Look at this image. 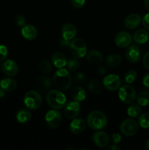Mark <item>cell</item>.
<instances>
[{
    "label": "cell",
    "mask_w": 149,
    "mask_h": 150,
    "mask_svg": "<svg viewBox=\"0 0 149 150\" xmlns=\"http://www.w3.org/2000/svg\"><path fill=\"white\" fill-rule=\"evenodd\" d=\"M53 83L57 89L66 91L71 87L72 79L67 69H58L53 76Z\"/></svg>",
    "instance_id": "cell-1"
},
{
    "label": "cell",
    "mask_w": 149,
    "mask_h": 150,
    "mask_svg": "<svg viewBox=\"0 0 149 150\" xmlns=\"http://www.w3.org/2000/svg\"><path fill=\"white\" fill-rule=\"evenodd\" d=\"M87 124L93 130H102L108 125V118L102 111H93L88 115Z\"/></svg>",
    "instance_id": "cell-2"
},
{
    "label": "cell",
    "mask_w": 149,
    "mask_h": 150,
    "mask_svg": "<svg viewBox=\"0 0 149 150\" xmlns=\"http://www.w3.org/2000/svg\"><path fill=\"white\" fill-rule=\"evenodd\" d=\"M46 100L51 108L57 110L63 108L67 102V98L61 90L52 89L47 93Z\"/></svg>",
    "instance_id": "cell-3"
},
{
    "label": "cell",
    "mask_w": 149,
    "mask_h": 150,
    "mask_svg": "<svg viewBox=\"0 0 149 150\" xmlns=\"http://www.w3.org/2000/svg\"><path fill=\"white\" fill-rule=\"evenodd\" d=\"M23 103L28 109L37 110L42 105V98L39 92L30 90L25 94L23 97Z\"/></svg>",
    "instance_id": "cell-4"
},
{
    "label": "cell",
    "mask_w": 149,
    "mask_h": 150,
    "mask_svg": "<svg viewBox=\"0 0 149 150\" xmlns=\"http://www.w3.org/2000/svg\"><path fill=\"white\" fill-rule=\"evenodd\" d=\"M70 49L72 54L77 59H81L84 57L87 52L86 42L81 38L73 39L70 42Z\"/></svg>",
    "instance_id": "cell-5"
},
{
    "label": "cell",
    "mask_w": 149,
    "mask_h": 150,
    "mask_svg": "<svg viewBox=\"0 0 149 150\" xmlns=\"http://www.w3.org/2000/svg\"><path fill=\"white\" fill-rule=\"evenodd\" d=\"M118 98L125 104H131L135 101L137 95L135 89L130 85H124L119 88Z\"/></svg>",
    "instance_id": "cell-6"
},
{
    "label": "cell",
    "mask_w": 149,
    "mask_h": 150,
    "mask_svg": "<svg viewBox=\"0 0 149 150\" xmlns=\"http://www.w3.org/2000/svg\"><path fill=\"white\" fill-rule=\"evenodd\" d=\"M139 129V124L133 119H127L120 125V130L127 136H134Z\"/></svg>",
    "instance_id": "cell-7"
},
{
    "label": "cell",
    "mask_w": 149,
    "mask_h": 150,
    "mask_svg": "<svg viewBox=\"0 0 149 150\" xmlns=\"http://www.w3.org/2000/svg\"><path fill=\"white\" fill-rule=\"evenodd\" d=\"M103 85L107 90L114 92L121 87V80L118 75L110 74L104 78Z\"/></svg>",
    "instance_id": "cell-8"
},
{
    "label": "cell",
    "mask_w": 149,
    "mask_h": 150,
    "mask_svg": "<svg viewBox=\"0 0 149 150\" xmlns=\"http://www.w3.org/2000/svg\"><path fill=\"white\" fill-rule=\"evenodd\" d=\"M45 122L51 128H56L61 121V114L56 109L50 110L45 114Z\"/></svg>",
    "instance_id": "cell-9"
},
{
    "label": "cell",
    "mask_w": 149,
    "mask_h": 150,
    "mask_svg": "<svg viewBox=\"0 0 149 150\" xmlns=\"http://www.w3.org/2000/svg\"><path fill=\"white\" fill-rule=\"evenodd\" d=\"M80 111V105L77 101H70L66 104L64 113L65 117L69 120H73L79 115Z\"/></svg>",
    "instance_id": "cell-10"
},
{
    "label": "cell",
    "mask_w": 149,
    "mask_h": 150,
    "mask_svg": "<svg viewBox=\"0 0 149 150\" xmlns=\"http://www.w3.org/2000/svg\"><path fill=\"white\" fill-rule=\"evenodd\" d=\"M3 73L9 77H14L18 73V66L13 59L4 60L1 66Z\"/></svg>",
    "instance_id": "cell-11"
},
{
    "label": "cell",
    "mask_w": 149,
    "mask_h": 150,
    "mask_svg": "<svg viewBox=\"0 0 149 150\" xmlns=\"http://www.w3.org/2000/svg\"><path fill=\"white\" fill-rule=\"evenodd\" d=\"M125 55L129 62L135 64L139 62L141 59V51L137 45H129L126 50Z\"/></svg>",
    "instance_id": "cell-12"
},
{
    "label": "cell",
    "mask_w": 149,
    "mask_h": 150,
    "mask_svg": "<svg viewBox=\"0 0 149 150\" xmlns=\"http://www.w3.org/2000/svg\"><path fill=\"white\" fill-rule=\"evenodd\" d=\"M132 38L131 35L127 32H119L115 37V43L119 48H127L130 45Z\"/></svg>",
    "instance_id": "cell-13"
},
{
    "label": "cell",
    "mask_w": 149,
    "mask_h": 150,
    "mask_svg": "<svg viewBox=\"0 0 149 150\" xmlns=\"http://www.w3.org/2000/svg\"><path fill=\"white\" fill-rule=\"evenodd\" d=\"M92 141L96 146L104 148L108 145L110 142V137L106 133L102 131H97L92 136Z\"/></svg>",
    "instance_id": "cell-14"
},
{
    "label": "cell",
    "mask_w": 149,
    "mask_h": 150,
    "mask_svg": "<svg viewBox=\"0 0 149 150\" xmlns=\"http://www.w3.org/2000/svg\"><path fill=\"white\" fill-rule=\"evenodd\" d=\"M53 81L49 76H42L37 79L36 81V87L38 92L40 93H45L48 92L52 86Z\"/></svg>",
    "instance_id": "cell-15"
},
{
    "label": "cell",
    "mask_w": 149,
    "mask_h": 150,
    "mask_svg": "<svg viewBox=\"0 0 149 150\" xmlns=\"http://www.w3.org/2000/svg\"><path fill=\"white\" fill-rule=\"evenodd\" d=\"M86 127V122L83 119L74 118L70 125V129L71 132L74 134H80L83 133Z\"/></svg>",
    "instance_id": "cell-16"
},
{
    "label": "cell",
    "mask_w": 149,
    "mask_h": 150,
    "mask_svg": "<svg viewBox=\"0 0 149 150\" xmlns=\"http://www.w3.org/2000/svg\"><path fill=\"white\" fill-rule=\"evenodd\" d=\"M142 22V18L140 15L133 13L129 15L124 20V25L127 29H134L140 26Z\"/></svg>",
    "instance_id": "cell-17"
},
{
    "label": "cell",
    "mask_w": 149,
    "mask_h": 150,
    "mask_svg": "<svg viewBox=\"0 0 149 150\" xmlns=\"http://www.w3.org/2000/svg\"><path fill=\"white\" fill-rule=\"evenodd\" d=\"M77 34V29L75 26L72 23H65L61 28V37L68 40H71Z\"/></svg>",
    "instance_id": "cell-18"
},
{
    "label": "cell",
    "mask_w": 149,
    "mask_h": 150,
    "mask_svg": "<svg viewBox=\"0 0 149 150\" xmlns=\"http://www.w3.org/2000/svg\"><path fill=\"white\" fill-rule=\"evenodd\" d=\"M21 35L27 40H34L37 36V30L33 25H25L21 29Z\"/></svg>",
    "instance_id": "cell-19"
},
{
    "label": "cell",
    "mask_w": 149,
    "mask_h": 150,
    "mask_svg": "<svg viewBox=\"0 0 149 150\" xmlns=\"http://www.w3.org/2000/svg\"><path fill=\"white\" fill-rule=\"evenodd\" d=\"M86 59L93 64H100L103 62V55L98 50H91L86 54Z\"/></svg>",
    "instance_id": "cell-20"
},
{
    "label": "cell",
    "mask_w": 149,
    "mask_h": 150,
    "mask_svg": "<svg viewBox=\"0 0 149 150\" xmlns=\"http://www.w3.org/2000/svg\"><path fill=\"white\" fill-rule=\"evenodd\" d=\"M51 61L54 67L56 68H63L67 65V59L64 54L60 52H56L51 57Z\"/></svg>",
    "instance_id": "cell-21"
},
{
    "label": "cell",
    "mask_w": 149,
    "mask_h": 150,
    "mask_svg": "<svg viewBox=\"0 0 149 150\" xmlns=\"http://www.w3.org/2000/svg\"><path fill=\"white\" fill-rule=\"evenodd\" d=\"M17 82L14 79L11 78H6L3 79L0 81V87L4 91V92H13L17 88Z\"/></svg>",
    "instance_id": "cell-22"
},
{
    "label": "cell",
    "mask_w": 149,
    "mask_h": 150,
    "mask_svg": "<svg viewBox=\"0 0 149 150\" xmlns=\"http://www.w3.org/2000/svg\"><path fill=\"white\" fill-rule=\"evenodd\" d=\"M149 39V34L145 29H140L136 31L133 35V40L137 44H144Z\"/></svg>",
    "instance_id": "cell-23"
},
{
    "label": "cell",
    "mask_w": 149,
    "mask_h": 150,
    "mask_svg": "<svg viewBox=\"0 0 149 150\" xmlns=\"http://www.w3.org/2000/svg\"><path fill=\"white\" fill-rule=\"evenodd\" d=\"M122 62L121 55L118 54H112L108 55L105 59V64L110 67H117Z\"/></svg>",
    "instance_id": "cell-24"
},
{
    "label": "cell",
    "mask_w": 149,
    "mask_h": 150,
    "mask_svg": "<svg viewBox=\"0 0 149 150\" xmlns=\"http://www.w3.org/2000/svg\"><path fill=\"white\" fill-rule=\"evenodd\" d=\"M16 120L19 123L21 124H25L30 121L31 118H32V114L30 111L26 108H22L18 111L16 113Z\"/></svg>",
    "instance_id": "cell-25"
},
{
    "label": "cell",
    "mask_w": 149,
    "mask_h": 150,
    "mask_svg": "<svg viewBox=\"0 0 149 150\" xmlns=\"http://www.w3.org/2000/svg\"><path fill=\"white\" fill-rule=\"evenodd\" d=\"M71 95L73 100L79 103L84 100L86 97V91L82 86H75L72 91Z\"/></svg>",
    "instance_id": "cell-26"
},
{
    "label": "cell",
    "mask_w": 149,
    "mask_h": 150,
    "mask_svg": "<svg viewBox=\"0 0 149 150\" xmlns=\"http://www.w3.org/2000/svg\"><path fill=\"white\" fill-rule=\"evenodd\" d=\"M88 89L94 95L100 94L102 91V84L98 79H93L89 81L88 83Z\"/></svg>",
    "instance_id": "cell-27"
},
{
    "label": "cell",
    "mask_w": 149,
    "mask_h": 150,
    "mask_svg": "<svg viewBox=\"0 0 149 150\" xmlns=\"http://www.w3.org/2000/svg\"><path fill=\"white\" fill-rule=\"evenodd\" d=\"M142 109L139 104L131 103L127 109V114L131 118H137L141 114Z\"/></svg>",
    "instance_id": "cell-28"
},
{
    "label": "cell",
    "mask_w": 149,
    "mask_h": 150,
    "mask_svg": "<svg viewBox=\"0 0 149 150\" xmlns=\"http://www.w3.org/2000/svg\"><path fill=\"white\" fill-rule=\"evenodd\" d=\"M39 70L42 74H49L53 70L52 64H51V62L47 59L42 60L39 64Z\"/></svg>",
    "instance_id": "cell-29"
},
{
    "label": "cell",
    "mask_w": 149,
    "mask_h": 150,
    "mask_svg": "<svg viewBox=\"0 0 149 150\" xmlns=\"http://www.w3.org/2000/svg\"><path fill=\"white\" fill-rule=\"evenodd\" d=\"M137 104L140 106H148L149 105V93L147 92H141L137 95Z\"/></svg>",
    "instance_id": "cell-30"
},
{
    "label": "cell",
    "mask_w": 149,
    "mask_h": 150,
    "mask_svg": "<svg viewBox=\"0 0 149 150\" xmlns=\"http://www.w3.org/2000/svg\"><path fill=\"white\" fill-rule=\"evenodd\" d=\"M138 124L142 128H149V112L140 114L139 117Z\"/></svg>",
    "instance_id": "cell-31"
},
{
    "label": "cell",
    "mask_w": 149,
    "mask_h": 150,
    "mask_svg": "<svg viewBox=\"0 0 149 150\" xmlns=\"http://www.w3.org/2000/svg\"><path fill=\"white\" fill-rule=\"evenodd\" d=\"M67 66L69 70H70L71 72H75L80 68V63L76 59H71L69 61H67Z\"/></svg>",
    "instance_id": "cell-32"
},
{
    "label": "cell",
    "mask_w": 149,
    "mask_h": 150,
    "mask_svg": "<svg viewBox=\"0 0 149 150\" xmlns=\"http://www.w3.org/2000/svg\"><path fill=\"white\" fill-rule=\"evenodd\" d=\"M137 78V73L135 70H129L127 72L124 76V80L127 83H132L136 81Z\"/></svg>",
    "instance_id": "cell-33"
},
{
    "label": "cell",
    "mask_w": 149,
    "mask_h": 150,
    "mask_svg": "<svg viewBox=\"0 0 149 150\" xmlns=\"http://www.w3.org/2000/svg\"><path fill=\"white\" fill-rule=\"evenodd\" d=\"M86 76L82 72L80 73H77L74 75L73 76V81L75 82L76 83H83L86 81Z\"/></svg>",
    "instance_id": "cell-34"
},
{
    "label": "cell",
    "mask_w": 149,
    "mask_h": 150,
    "mask_svg": "<svg viewBox=\"0 0 149 150\" xmlns=\"http://www.w3.org/2000/svg\"><path fill=\"white\" fill-rule=\"evenodd\" d=\"M8 54V50L4 45L0 44V62H3L7 58Z\"/></svg>",
    "instance_id": "cell-35"
},
{
    "label": "cell",
    "mask_w": 149,
    "mask_h": 150,
    "mask_svg": "<svg viewBox=\"0 0 149 150\" xmlns=\"http://www.w3.org/2000/svg\"><path fill=\"white\" fill-rule=\"evenodd\" d=\"M15 22L18 26H22L26 25V18L22 15H18L15 17Z\"/></svg>",
    "instance_id": "cell-36"
},
{
    "label": "cell",
    "mask_w": 149,
    "mask_h": 150,
    "mask_svg": "<svg viewBox=\"0 0 149 150\" xmlns=\"http://www.w3.org/2000/svg\"><path fill=\"white\" fill-rule=\"evenodd\" d=\"M86 0H71V4L75 8H81L84 6Z\"/></svg>",
    "instance_id": "cell-37"
},
{
    "label": "cell",
    "mask_w": 149,
    "mask_h": 150,
    "mask_svg": "<svg viewBox=\"0 0 149 150\" xmlns=\"http://www.w3.org/2000/svg\"><path fill=\"white\" fill-rule=\"evenodd\" d=\"M142 23H143V26L149 31V13L143 16V18H142Z\"/></svg>",
    "instance_id": "cell-38"
},
{
    "label": "cell",
    "mask_w": 149,
    "mask_h": 150,
    "mask_svg": "<svg viewBox=\"0 0 149 150\" xmlns=\"http://www.w3.org/2000/svg\"><path fill=\"white\" fill-rule=\"evenodd\" d=\"M111 139L113 144H117L121 142V136L119 133H113L111 136Z\"/></svg>",
    "instance_id": "cell-39"
},
{
    "label": "cell",
    "mask_w": 149,
    "mask_h": 150,
    "mask_svg": "<svg viewBox=\"0 0 149 150\" xmlns=\"http://www.w3.org/2000/svg\"><path fill=\"white\" fill-rule=\"evenodd\" d=\"M143 64L146 69L149 70V51L145 53L143 58Z\"/></svg>",
    "instance_id": "cell-40"
},
{
    "label": "cell",
    "mask_w": 149,
    "mask_h": 150,
    "mask_svg": "<svg viewBox=\"0 0 149 150\" xmlns=\"http://www.w3.org/2000/svg\"><path fill=\"white\" fill-rule=\"evenodd\" d=\"M60 45H61V46L62 47V48H68V47H70V40H66L64 39V38H63L62 37L61 38V39H60Z\"/></svg>",
    "instance_id": "cell-41"
},
{
    "label": "cell",
    "mask_w": 149,
    "mask_h": 150,
    "mask_svg": "<svg viewBox=\"0 0 149 150\" xmlns=\"http://www.w3.org/2000/svg\"><path fill=\"white\" fill-rule=\"evenodd\" d=\"M143 84L145 87L149 89V73H145L143 78Z\"/></svg>",
    "instance_id": "cell-42"
},
{
    "label": "cell",
    "mask_w": 149,
    "mask_h": 150,
    "mask_svg": "<svg viewBox=\"0 0 149 150\" xmlns=\"http://www.w3.org/2000/svg\"><path fill=\"white\" fill-rule=\"evenodd\" d=\"M96 73H97L99 76H103V75H105V73H106V70H105V67L101 66V67H99L97 68V70H96Z\"/></svg>",
    "instance_id": "cell-43"
},
{
    "label": "cell",
    "mask_w": 149,
    "mask_h": 150,
    "mask_svg": "<svg viewBox=\"0 0 149 150\" xmlns=\"http://www.w3.org/2000/svg\"><path fill=\"white\" fill-rule=\"evenodd\" d=\"M107 149H110H110H113V150L117 149V150H119L120 148L118 147V146H117L115 144H112V145H111V146H108V147L107 148Z\"/></svg>",
    "instance_id": "cell-44"
},
{
    "label": "cell",
    "mask_w": 149,
    "mask_h": 150,
    "mask_svg": "<svg viewBox=\"0 0 149 150\" xmlns=\"http://www.w3.org/2000/svg\"><path fill=\"white\" fill-rule=\"evenodd\" d=\"M145 7L149 11V0H144Z\"/></svg>",
    "instance_id": "cell-45"
},
{
    "label": "cell",
    "mask_w": 149,
    "mask_h": 150,
    "mask_svg": "<svg viewBox=\"0 0 149 150\" xmlns=\"http://www.w3.org/2000/svg\"><path fill=\"white\" fill-rule=\"evenodd\" d=\"M4 95H5V94H4V91L3 90L1 87H0V98H4Z\"/></svg>",
    "instance_id": "cell-46"
},
{
    "label": "cell",
    "mask_w": 149,
    "mask_h": 150,
    "mask_svg": "<svg viewBox=\"0 0 149 150\" xmlns=\"http://www.w3.org/2000/svg\"><path fill=\"white\" fill-rule=\"evenodd\" d=\"M146 147H147L148 149H149V139L146 142Z\"/></svg>",
    "instance_id": "cell-47"
}]
</instances>
